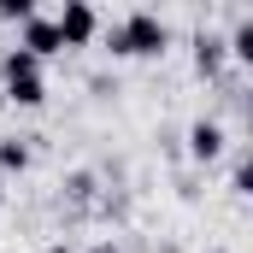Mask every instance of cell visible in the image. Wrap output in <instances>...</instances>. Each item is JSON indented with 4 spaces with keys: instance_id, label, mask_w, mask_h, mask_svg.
Masks as SVG:
<instances>
[{
    "instance_id": "obj_1",
    "label": "cell",
    "mask_w": 253,
    "mask_h": 253,
    "mask_svg": "<svg viewBox=\"0 0 253 253\" xmlns=\"http://www.w3.org/2000/svg\"><path fill=\"white\" fill-rule=\"evenodd\" d=\"M165 47H171V24H165L159 12H147V6L124 12V18L106 30V53H118V59H159Z\"/></svg>"
},
{
    "instance_id": "obj_2",
    "label": "cell",
    "mask_w": 253,
    "mask_h": 253,
    "mask_svg": "<svg viewBox=\"0 0 253 253\" xmlns=\"http://www.w3.org/2000/svg\"><path fill=\"white\" fill-rule=\"evenodd\" d=\"M53 30H59L65 47H88V42L100 36V12H94L88 0H65L59 12H53Z\"/></svg>"
},
{
    "instance_id": "obj_3",
    "label": "cell",
    "mask_w": 253,
    "mask_h": 253,
    "mask_svg": "<svg viewBox=\"0 0 253 253\" xmlns=\"http://www.w3.org/2000/svg\"><path fill=\"white\" fill-rule=\"evenodd\" d=\"M224 147H230V129L218 124V118H194V124H189V159H194V165L224 159Z\"/></svg>"
},
{
    "instance_id": "obj_4",
    "label": "cell",
    "mask_w": 253,
    "mask_h": 253,
    "mask_svg": "<svg viewBox=\"0 0 253 253\" xmlns=\"http://www.w3.org/2000/svg\"><path fill=\"white\" fill-rule=\"evenodd\" d=\"M18 47H24V53H36V59L65 53V42H59V30H53V18H47V12H36V18H24V24H18Z\"/></svg>"
},
{
    "instance_id": "obj_5",
    "label": "cell",
    "mask_w": 253,
    "mask_h": 253,
    "mask_svg": "<svg viewBox=\"0 0 253 253\" xmlns=\"http://www.w3.org/2000/svg\"><path fill=\"white\" fill-rule=\"evenodd\" d=\"M224 65H230V53H224V36L200 30V36H194V71H200V77H218Z\"/></svg>"
},
{
    "instance_id": "obj_6",
    "label": "cell",
    "mask_w": 253,
    "mask_h": 253,
    "mask_svg": "<svg viewBox=\"0 0 253 253\" xmlns=\"http://www.w3.org/2000/svg\"><path fill=\"white\" fill-rule=\"evenodd\" d=\"M30 171V141L24 135H0V177H18Z\"/></svg>"
},
{
    "instance_id": "obj_7",
    "label": "cell",
    "mask_w": 253,
    "mask_h": 253,
    "mask_svg": "<svg viewBox=\"0 0 253 253\" xmlns=\"http://www.w3.org/2000/svg\"><path fill=\"white\" fill-rule=\"evenodd\" d=\"M12 77H42V59L24 53V47H6L0 53V83H12Z\"/></svg>"
},
{
    "instance_id": "obj_8",
    "label": "cell",
    "mask_w": 253,
    "mask_h": 253,
    "mask_svg": "<svg viewBox=\"0 0 253 253\" xmlns=\"http://www.w3.org/2000/svg\"><path fill=\"white\" fill-rule=\"evenodd\" d=\"M6 100H12V106H42V100H47V83H42V77H12V83H6Z\"/></svg>"
},
{
    "instance_id": "obj_9",
    "label": "cell",
    "mask_w": 253,
    "mask_h": 253,
    "mask_svg": "<svg viewBox=\"0 0 253 253\" xmlns=\"http://www.w3.org/2000/svg\"><path fill=\"white\" fill-rule=\"evenodd\" d=\"M230 189H236V194H253V159H248V153L236 159V171H230Z\"/></svg>"
},
{
    "instance_id": "obj_10",
    "label": "cell",
    "mask_w": 253,
    "mask_h": 253,
    "mask_svg": "<svg viewBox=\"0 0 253 253\" xmlns=\"http://www.w3.org/2000/svg\"><path fill=\"white\" fill-rule=\"evenodd\" d=\"M0 18L6 24H24V18H36V0H0Z\"/></svg>"
},
{
    "instance_id": "obj_11",
    "label": "cell",
    "mask_w": 253,
    "mask_h": 253,
    "mask_svg": "<svg viewBox=\"0 0 253 253\" xmlns=\"http://www.w3.org/2000/svg\"><path fill=\"white\" fill-rule=\"evenodd\" d=\"M88 253H124V248H118V242H94Z\"/></svg>"
},
{
    "instance_id": "obj_12",
    "label": "cell",
    "mask_w": 253,
    "mask_h": 253,
    "mask_svg": "<svg viewBox=\"0 0 253 253\" xmlns=\"http://www.w3.org/2000/svg\"><path fill=\"white\" fill-rule=\"evenodd\" d=\"M47 253H77V248H65V242H53V248H47Z\"/></svg>"
},
{
    "instance_id": "obj_13",
    "label": "cell",
    "mask_w": 253,
    "mask_h": 253,
    "mask_svg": "<svg viewBox=\"0 0 253 253\" xmlns=\"http://www.w3.org/2000/svg\"><path fill=\"white\" fill-rule=\"evenodd\" d=\"M206 253H224V248H206Z\"/></svg>"
},
{
    "instance_id": "obj_14",
    "label": "cell",
    "mask_w": 253,
    "mask_h": 253,
    "mask_svg": "<svg viewBox=\"0 0 253 253\" xmlns=\"http://www.w3.org/2000/svg\"><path fill=\"white\" fill-rule=\"evenodd\" d=\"M0 200H6V189H0Z\"/></svg>"
}]
</instances>
